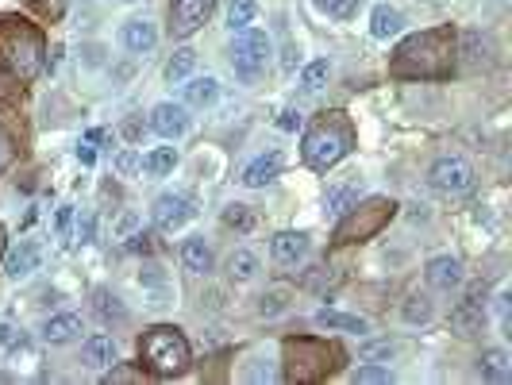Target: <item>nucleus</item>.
I'll return each mask as SVG.
<instances>
[{
  "label": "nucleus",
  "mask_w": 512,
  "mask_h": 385,
  "mask_svg": "<svg viewBox=\"0 0 512 385\" xmlns=\"http://www.w3.org/2000/svg\"><path fill=\"white\" fill-rule=\"evenodd\" d=\"M455 54H459V35L455 27H432L409 35L389 62V74L401 81H443L455 74Z\"/></svg>",
  "instance_id": "nucleus-1"
},
{
  "label": "nucleus",
  "mask_w": 512,
  "mask_h": 385,
  "mask_svg": "<svg viewBox=\"0 0 512 385\" xmlns=\"http://www.w3.org/2000/svg\"><path fill=\"white\" fill-rule=\"evenodd\" d=\"M355 151V124H351V116L347 112H320L316 120H312V128L305 131V139H301V158H305L308 170H332L335 162H343L347 154Z\"/></svg>",
  "instance_id": "nucleus-2"
},
{
  "label": "nucleus",
  "mask_w": 512,
  "mask_h": 385,
  "mask_svg": "<svg viewBox=\"0 0 512 385\" xmlns=\"http://www.w3.org/2000/svg\"><path fill=\"white\" fill-rule=\"evenodd\" d=\"M43 31L24 20V16H0V70L16 77V81H31L43 70Z\"/></svg>",
  "instance_id": "nucleus-3"
},
{
  "label": "nucleus",
  "mask_w": 512,
  "mask_h": 385,
  "mask_svg": "<svg viewBox=\"0 0 512 385\" xmlns=\"http://www.w3.org/2000/svg\"><path fill=\"white\" fill-rule=\"evenodd\" d=\"M139 362L154 378H178L189 370V339L174 324H158L139 339Z\"/></svg>",
  "instance_id": "nucleus-4"
},
{
  "label": "nucleus",
  "mask_w": 512,
  "mask_h": 385,
  "mask_svg": "<svg viewBox=\"0 0 512 385\" xmlns=\"http://www.w3.org/2000/svg\"><path fill=\"white\" fill-rule=\"evenodd\" d=\"M282 351L289 382H324L339 366V347L324 339H285Z\"/></svg>",
  "instance_id": "nucleus-5"
},
{
  "label": "nucleus",
  "mask_w": 512,
  "mask_h": 385,
  "mask_svg": "<svg viewBox=\"0 0 512 385\" xmlns=\"http://www.w3.org/2000/svg\"><path fill=\"white\" fill-rule=\"evenodd\" d=\"M393 216H397V201H393V197H366L362 205L355 201V205L339 216L332 239L339 247H343V243H366V239H374Z\"/></svg>",
  "instance_id": "nucleus-6"
},
{
  "label": "nucleus",
  "mask_w": 512,
  "mask_h": 385,
  "mask_svg": "<svg viewBox=\"0 0 512 385\" xmlns=\"http://www.w3.org/2000/svg\"><path fill=\"white\" fill-rule=\"evenodd\" d=\"M231 70L239 81H258V77L266 74V66H270V39L262 35V31H239L235 35V43H231Z\"/></svg>",
  "instance_id": "nucleus-7"
},
{
  "label": "nucleus",
  "mask_w": 512,
  "mask_h": 385,
  "mask_svg": "<svg viewBox=\"0 0 512 385\" xmlns=\"http://www.w3.org/2000/svg\"><path fill=\"white\" fill-rule=\"evenodd\" d=\"M432 185H436L439 193H447V197H466L470 189H474V166L459 158V154H447V158H439L436 166H432Z\"/></svg>",
  "instance_id": "nucleus-8"
},
{
  "label": "nucleus",
  "mask_w": 512,
  "mask_h": 385,
  "mask_svg": "<svg viewBox=\"0 0 512 385\" xmlns=\"http://www.w3.org/2000/svg\"><path fill=\"white\" fill-rule=\"evenodd\" d=\"M208 12H212V0H170V35L174 39L193 35L208 20Z\"/></svg>",
  "instance_id": "nucleus-9"
},
{
  "label": "nucleus",
  "mask_w": 512,
  "mask_h": 385,
  "mask_svg": "<svg viewBox=\"0 0 512 385\" xmlns=\"http://www.w3.org/2000/svg\"><path fill=\"white\" fill-rule=\"evenodd\" d=\"M189 220H193L189 197H181V193H162V197L154 201V228L158 231H178V228H185Z\"/></svg>",
  "instance_id": "nucleus-10"
},
{
  "label": "nucleus",
  "mask_w": 512,
  "mask_h": 385,
  "mask_svg": "<svg viewBox=\"0 0 512 385\" xmlns=\"http://www.w3.org/2000/svg\"><path fill=\"white\" fill-rule=\"evenodd\" d=\"M151 128L162 135V139H181L185 131H189V112H185V104H154L151 112Z\"/></svg>",
  "instance_id": "nucleus-11"
},
{
  "label": "nucleus",
  "mask_w": 512,
  "mask_h": 385,
  "mask_svg": "<svg viewBox=\"0 0 512 385\" xmlns=\"http://www.w3.org/2000/svg\"><path fill=\"white\" fill-rule=\"evenodd\" d=\"M424 278H428V285L439 289V293H451V289H459L462 285V262L459 258H451V255H439V258L428 262Z\"/></svg>",
  "instance_id": "nucleus-12"
},
{
  "label": "nucleus",
  "mask_w": 512,
  "mask_h": 385,
  "mask_svg": "<svg viewBox=\"0 0 512 385\" xmlns=\"http://www.w3.org/2000/svg\"><path fill=\"white\" fill-rule=\"evenodd\" d=\"M270 255L278 258L282 266H297L308 255V235L305 231H278L270 243Z\"/></svg>",
  "instance_id": "nucleus-13"
},
{
  "label": "nucleus",
  "mask_w": 512,
  "mask_h": 385,
  "mask_svg": "<svg viewBox=\"0 0 512 385\" xmlns=\"http://www.w3.org/2000/svg\"><path fill=\"white\" fill-rule=\"evenodd\" d=\"M39 262H43V251H39V243L24 239V243H20V247L8 255L4 270H8V278H12V282H20V278H31V274L39 270Z\"/></svg>",
  "instance_id": "nucleus-14"
},
{
  "label": "nucleus",
  "mask_w": 512,
  "mask_h": 385,
  "mask_svg": "<svg viewBox=\"0 0 512 385\" xmlns=\"http://www.w3.org/2000/svg\"><path fill=\"white\" fill-rule=\"evenodd\" d=\"M278 174H282V154H258L255 162H251V166H247V170H243V185H247V189H266V185H270V181L278 178Z\"/></svg>",
  "instance_id": "nucleus-15"
},
{
  "label": "nucleus",
  "mask_w": 512,
  "mask_h": 385,
  "mask_svg": "<svg viewBox=\"0 0 512 385\" xmlns=\"http://www.w3.org/2000/svg\"><path fill=\"white\" fill-rule=\"evenodd\" d=\"M451 328L462 335V339H470V335H478L482 328H486V308L478 305L474 297L470 301H462L455 312H451Z\"/></svg>",
  "instance_id": "nucleus-16"
},
{
  "label": "nucleus",
  "mask_w": 512,
  "mask_h": 385,
  "mask_svg": "<svg viewBox=\"0 0 512 385\" xmlns=\"http://www.w3.org/2000/svg\"><path fill=\"white\" fill-rule=\"evenodd\" d=\"M77 335H81V316H74V312H58V316H51V320L43 324V339L54 343V347L74 343Z\"/></svg>",
  "instance_id": "nucleus-17"
},
{
  "label": "nucleus",
  "mask_w": 512,
  "mask_h": 385,
  "mask_svg": "<svg viewBox=\"0 0 512 385\" xmlns=\"http://www.w3.org/2000/svg\"><path fill=\"white\" fill-rule=\"evenodd\" d=\"M120 39H124V47L131 54H147L154 51V43H158V31H154L151 20H128L124 31H120Z\"/></svg>",
  "instance_id": "nucleus-18"
},
{
  "label": "nucleus",
  "mask_w": 512,
  "mask_h": 385,
  "mask_svg": "<svg viewBox=\"0 0 512 385\" xmlns=\"http://www.w3.org/2000/svg\"><path fill=\"white\" fill-rule=\"evenodd\" d=\"M181 262H185V270L189 274H212V247H208L201 235H193V239H185L181 243Z\"/></svg>",
  "instance_id": "nucleus-19"
},
{
  "label": "nucleus",
  "mask_w": 512,
  "mask_h": 385,
  "mask_svg": "<svg viewBox=\"0 0 512 385\" xmlns=\"http://www.w3.org/2000/svg\"><path fill=\"white\" fill-rule=\"evenodd\" d=\"M478 374H482L486 382H512L509 351H501V347H489V351H482V359H478Z\"/></svg>",
  "instance_id": "nucleus-20"
},
{
  "label": "nucleus",
  "mask_w": 512,
  "mask_h": 385,
  "mask_svg": "<svg viewBox=\"0 0 512 385\" xmlns=\"http://www.w3.org/2000/svg\"><path fill=\"white\" fill-rule=\"evenodd\" d=\"M81 359H85V366H93V370L112 366V362H116V343H112V335H89L85 347H81Z\"/></svg>",
  "instance_id": "nucleus-21"
},
{
  "label": "nucleus",
  "mask_w": 512,
  "mask_h": 385,
  "mask_svg": "<svg viewBox=\"0 0 512 385\" xmlns=\"http://www.w3.org/2000/svg\"><path fill=\"white\" fill-rule=\"evenodd\" d=\"M401 27H405V16L397 8H389V4H378L370 12V35L374 39H393V35H401Z\"/></svg>",
  "instance_id": "nucleus-22"
},
{
  "label": "nucleus",
  "mask_w": 512,
  "mask_h": 385,
  "mask_svg": "<svg viewBox=\"0 0 512 385\" xmlns=\"http://www.w3.org/2000/svg\"><path fill=\"white\" fill-rule=\"evenodd\" d=\"M216 101H220V81L216 77H193L185 85V104L189 108H212Z\"/></svg>",
  "instance_id": "nucleus-23"
},
{
  "label": "nucleus",
  "mask_w": 512,
  "mask_h": 385,
  "mask_svg": "<svg viewBox=\"0 0 512 385\" xmlns=\"http://www.w3.org/2000/svg\"><path fill=\"white\" fill-rule=\"evenodd\" d=\"M316 324L328 328V332H351V335L370 332V324L362 316H347V312H332V308H320L316 312Z\"/></svg>",
  "instance_id": "nucleus-24"
},
{
  "label": "nucleus",
  "mask_w": 512,
  "mask_h": 385,
  "mask_svg": "<svg viewBox=\"0 0 512 385\" xmlns=\"http://www.w3.org/2000/svg\"><path fill=\"white\" fill-rule=\"evenodd\" d=\"M174 166H178V151H174V147H154V151L143 158V170H147L151 178H166Z\"/></svg>",
  "instance_id": "nucleus-25"
},
{
  "label": "nucleus",
  "mask_w": 512,
  "mask_h": 385,
  "mask_svg": "<svg viewBox=\"0 0 512 385\" xmlns=\"http://www.w3.org/2000/svg\"><path fill=\"white\" fill-rule=\"evenodd\" d=\"M93 308H97V316H101L104 324H112V320H116V324H124V320H128V308L120 305L108 289H97V293H93Z\"/></svg>",
  "instance_id": "nucleus-26"
},
{
  "label": "nucleus",
  "mask_w": 512,
  "mask_h": 385,
  "mask_svg": "<svg viewBox=\"0 0 512 385\" xmlns=\"http://www.w3.org/2000/svg\"><path fill=\"white\" fill-rule=\"evenodd\" d=\"M228 274H231V282H255L258 255H251V251H235V255L228 258Z\"/></svg>",
  "instance_id": "nucleus-27"
},
{
  "label": "nucleus",
  "mask_w": 512,
  "mask_h": 385,
  "mask_svg": "<svg viewBox=\"0 0 512 385\" xmlns=\"http://www.w3.org/2000/svg\"><path fill=\"white\" fill-rule=\"evenodd\" d=\"M328 77H332V62L328 58H316V62H308L305 74H301V89L305 93H320L328 85Z\"/></svg>",
  "instance_id": "nucleus-28"
},
{
  "label": "nucleus",
  "mask_w": 512,
  "mask_h": 385,
  "mask_svg": "<svg viewBox=\"0 0 512 385\" xmlns=\"http://www.w3.org/2000/svg\"><path fill=\"white\" fill-rule=\"evenodd\" d=\"M355 201H359V185H332L328 197H324V208H328L332 216H343Z\"/></svg>",
  "instance_id": "nucleus-29"
},
{
  "label": "nucleus",
  "mask_w": 512,
  "mask_h": 385,
  "mask_svg": "<svg viewBox=\"0 0 512 385\" xmlns=\"http://www.w3.org/2000/svg\"><path fill=\"white\" fill-rule=\"evenodd\" d=\"M258 16V4L255 0H228V27L231 31H247L255 24Z\"/></svg>",
  "instance_id": "nucleus-30"
},
{
  "label": "nucleus",
  "mask_w": 512,
  "mask_h": 385,
  "mask_svg": "<svg viewBox=\"0 0 512 385\" xmlns=\"http://www.w3.org/2000/svg\"><path fill=\"white\" fill-rule=\"evenodd\" d=\"M401 316L409 320V324H428L432 316H436V308H432V297H424V293H412L405 308H401Z\"/></svg>",
  "instance_id": "nucleus-31"
},
{
  "label": "nucleus",
  "mask_w": 512,
  "mask_h": 385,
  "mask_svg": "<svg viewBox=\"0 0 512 385\" xmlns=\"http://www.w3.org/2000/svg\"><path fill=\"white\" fill-rule=\"evenodd\" d=\"M193 66H197V51H178L166 62V81L178 85V81H185V77L193 74Z\"/></svg>",
  "instance_id": "nucleus-32"
},
{
  "label": "nucleus",
  "mask_w": 512,
  "mask_h": 385,
  "mask_svg": "<svg viewBox=\"0 0 512 385\" xmlns=\"http://www.w3.org/2000/svg\"><path fill=\"white\" fill-rule=\"evenodd\" d=\"M224 228L251 231V228H255V212H251L247 205H228V208H224Z\"/></svg>",
  "instance_id": "nucleus-33"
},
{
  "label": "nucleus",
  "mask_w": 512,
  "mask_h": 385,
  "mask_svg": "<svg viewBox=\"0 0 512 385\" xmlns=\"http://www.w3.org/2000/svg\"><path fill=\"white\" fill-rule=\"evenodd\" d=\"M316 8L335 16V20H351L359 12V0H316Z\"/></svg>",
  "instance_id": "nucleus-34"
},
{
  "label": "nucleus",
  "mask_w": 512,
  "mask_h": 385,
  "mask_svg": "<svg viewBox=\"0 0 512 385\" xmlns=\"http://www.w3.org/2000/svg\"><path fill=\"white\" fill-rule=\"evenodd\" d=\"M285 308H289V301H285V289H270V293L262 297L258 312H262V316H278V312H285Z\"/></svg>",
  "instance_id": "nucleus-35"
},
{
  "label": "nucleus",
  "mask_w": 512,
  "mask_h": 385,
  "mask_svg": "<svg viewBox=\"0 0 512 385\" xmlns=\"http://www.w3.org/2000/svg\"><path fill=\"white\" fill-rule=\"evenodd\" d=\"M351 382H393V374L382 370V366H359V370L351 374Z\"/></svg>",
  "instance_id": "nucleus-36"
},
{
  "label": "nucleus",
  "mask_w": 512,
  "mask_h": 385,
  "mask_svg": "<svg viewBox=\"0 0 512 385\" xmlns=\"http://www.w3.org/2000/svg\"><path fill=\"white\" fill-rule=\"evenodd\" d=\"M135 228H139V216H135V212H124V216L116 220V231H112V235H116V239H131Z\"/></svg>",
  "instance_id": "nucleus-37"
},
{
  "label": "nucleus",
  "mask_w": 512,
  "mask_h": 385,
  "mask_svg": "<svg viewBox=\"0 0 512 385\" xmlns=\"http://www.w3.org/2000/svg\"><path fill=\"white\" fill-rule=\"evenodd\" d=\"M104 382L112 385V382H143V374H139V370H128V366H116V362H112V370H108V378H104Z\"/></svg>",
  "instance_id": "nucleus-38"
},
{
  "label": "nucleus",
  "mask_w": 512,
  "mask_h": 385,
  "mask_svg": "<svg viewBox=\"0 0 512 385\" xmlns=\"http://www.w3.org/2000/svg\"><path fill=\"white\" fill-rule=\"evenodd\" d=\"M12 158H16V147H12V135L0 128V174L12 166Z\"/></svg>",
  "instance_id": "nucleus-39"
},
{
  "label": "nucleus",
  "mask_w": 512,
  "mask_h": 385,
  "mask_svg": "<svg viewBox=\"0 0 512 385\" xmlns=\"http://www.w3.org/2000/svg\"><path fill=\"white\" fill-rule=\"evenodd\" d=\"M139 285H147V289H162L166 278H162V270H158V266H151V270H143V274H139Z\"/></svg>",
  "instance_id": "nucleus-40"
},
{
  "label": "nucleus",
  "mask_w": 512,
  "mask_h": 385,
  "mask_svg": "<svg viewBox=\"0 0 512 385\" xmlns=\"http://www.w3.org/2000/svg\"><path fill=\"white\" fill-rule=\"evenodd\" d=\"M77 162H81V166H93V162H97V147H93V139H85V143L77 147Z\"/></svg>",
  "instance_id": "nucleus-41"
},
{
  "label": "nucleus",
  "mask_w": 512,
  "mask_h": 385,
  "mask_svg": "<svg viewBox=\"0 0 512 385\" xmlns=\"http://www.w3.org/2000/svg\"><path fill=\"white\" fill-rule=\"evenodd\" d=\"M20 335H16V328L12 324H0V347H12Z\"/></svg>",
  "instance_id": "nucleus-42"
},
{
  "label": "nucleus",
  "mask_w": 512,
  "mask_h": 385,
  "mask_svg": "<svg viewBox=\"0 0 512 385\" xmlns=\"http://www.w3.org/2000/svg\"><path fill=\"white\" fill-rule=\"evenodd\" d=\"M278 128H285V131L301 128V116H297V112H282V120H278Z\"/></svg>",
  "instance_id": "nucleus-43"
},
{
  "label": "nucleus",
  "mask_w": 512,
  "mask_h": 385,
  "mask_svg": "<svg viewBox=\"0 0 512 385\" xmlns=\"http://www.w3.org/2000/svg\"><path fill=\"white\" fill-rule=\"evenodd\" d=\"M116 170H120V174H131V170H135V154H120V158H116Z\"/></svg>",
  "instance_id": "nucleus-44"
},
{
  "label": "nucleus",
  "mask_w": 512,
  "mask_h": 385,
  "mask_svg": "<svg viewBox=\"0 0 512 385\" xmlns=\"http://www.w3.org/2000/svg\"><path fill=\"white\" fill-rule=\"evenodd\" d=\"M77 239H81V243L93 239V220H81V224H77Z\"/></svg>",
  "instance_id": "nucleus-45"
},
{
  "label": "nucleus",
  "mask_w": 512,
  "mask_h": 385,
  "mask_svg": "<svg viewBox=\"0 0 512 385\" xmlns=\"http://www.w3.org/2000/svg\"><path fill=\"white\" fill-rule=\"evenodd\" d=\"M70 216H74V212H70V205L62 208V212H58V231H66L70 228Z\"/></svg>",
  "instance_id": "nucleus-46"
},
{
  "label": "nucleus",
  "mask_w": 512,
  "mask_h": 385,
  "mask_svg": "<svg viewBox=\"0 0 512 385\" xmlns=\"http://www.w3.org/2000/svg\"><path fill=\"white\" fill-rule=\"evenodd\" d=\"M0 85H4V81H0ZM12 97H16V89H0V104H8Z\"/></svg>",
  "instance_id": "nucleus-47"
},
{
  "label": "nucleus",
  "mask_w": 512,
  "mask_h": 385,
  "mask_svg": "<svg viewBox=\"0 0 512 385\" xmlns=\"http://www.w3.org/2000/svg\"><path fill=\"white\" fill-rule=\"evenodd\" d=\"M4 247H8V239H4V228H0V258H4Z\"/></svg>",
  "instance_id": "nucleus-48"
}]
</instances>
